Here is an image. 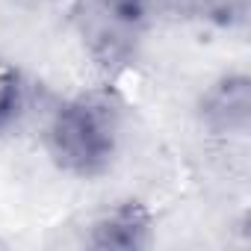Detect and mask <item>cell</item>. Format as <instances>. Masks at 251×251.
Here are the masks:
<instances>
[{
	"label": "cell",
	"instance_id": "1",
	"mask_svg": "<svg viewBox=\"0 0 251 251\" xmlns=\"http://www.w3.org/2000/svg\"><path fill=\"white\" fill-rule=\"evenodd\" d=\"M121 139V103L109 89H89L65 100L48 124V151L74 177L92 180L109 172Z\"/></svg>",
	"mask_w": 251,
	"mask_h": 251
},
{
	"label": "cell",
	"instance_id": "2",
	"mask_svg": "<svg viewBox=\"0 0 251 251\" xmlns=\"http://www.w3.org/2000/svg\"><path fill=\"white\" fill-rule=\"evenodd\" d=\"M160 0H95V27L89 30V48L103 68L124 65L133 53L139 33L154 18Z\"/></svg>",
	"mask_w": 251,
	"mask_h": 251
},
{
	"label": "cell",
	"instance_id": "3",
	"mask_svg": "<svg viewBox=\"0 0 251 251\" xmlns=\"http://www.w3.org/2000/svg\"><path fill=\"white\" fill-rule=\"evenodd\" d=\"M198 121L216 136L245 133L251 124V80L245 71L216 77L198 98Z\"/></svg>",
	"mask_w": 251,
	"mask_h": 251
},
{
	"label": "cell",
	"instance_id": "4",
	"mask_svg": "<svg viewBox=\"0 0 251 251\" xmlns=\"http://www.w3.org/2000/svg\"><path fill=\"white\" fill-rule=\"evenodd\" d=\"M154 239V216L142 201H118L89 227V245L98 251H142Z\"/></svg>",
	"mask_w": 251,
	"mask_h": 251
},
{
	"label": "cell",
	"instance_id": "5",
	"mask_svg": "<svg viewBox=\"0 0 251 251\" xmlns=\"http://www.w3.org/2000/svg\"><path fill=\"white\" fill-rule=\"evenodd\" d=\"M24 103H27V89H24V80H21L15 71L0 74V130L9 127V124L21 115Z\"/></svg>",
	"mask_w": 251,
	"mask_h": 251
}]
</instances>
